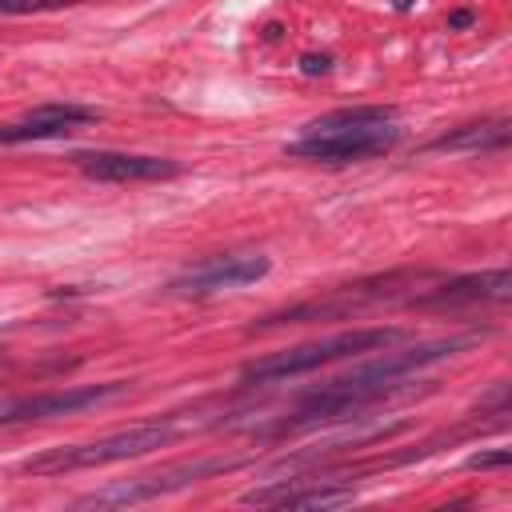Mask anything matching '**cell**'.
<instances>
[{"mask_svg": "<svg viewBox=\"0 0 512 512\" xmlns=\"http://www.w3.org/2000/svg\"><path fill=\"white\" fill-rule=\"evenodd\" d=\"M400 340H404V328H352V332H340V336H328V340H312V344H300V348H288V352L260 356V360L244 364L240 380H244V384H280V380L316 372V368H324V364L348 360V356H364V352L392 348V344H400Z\"/></svg>", "mask_w": 512, "mask_h": 512, "instance_id": "1", "label": "cell"}, {"mask_svg": "<svg viewBox=\"0 0 512 512\" xmlns=\"http://www.w3.org/2000/svg\"><path fill=\"white\" fill-rule=\"evenodd\" d=\"M176 432H180V428L168 424V420L132 424V428H124V432H112V436H100V440H88V444H60V448H48V452L24 460V472H28V476H64V472H80V468H100V464L148 456V452L172 444Z\"/></svg>", "mask_w": 512, "mask_h": 512, "instance_id": "2", "label": "cell"}, {"mask_svg": "<svg viewBox=\"0 0 512 512\" xmlns=\"http://www.w3.org/2000/svg\"><path fill=\"white\" fill-rule=\"evenodd\" d=\"M400 140V128H356V132H308L284 148L292 160H316V164H356L392 152Z\"/></svg>", "mask_w": 512, "mask_h": 512, "instance_id": "3", "label": "cell"}, {"mask_svg": "<svg viewBox=\"0 0 512 512\" xmlns=\"http://www.w3.org/2000/svg\"><path fill=\"white\" fill-rule=\"evenodd\" d=\"M124 388H128V384L112 380V384L56 388V392H36V396H20V400H4V404H0V428H4V424H28V420H48V416L84 412V408H96V404L120 396Z\"/></svg>", "mask_w": 512, "mask_h": 512, "instance_id": "4", "label": "cell"}, {"mask_svg": "<svg viewBox=\"0 0 512 512\" xmlns=\"http://www.w3.org/2000/svg\"><path fill=\"white\" fill-rule=\"evenodd\" d=\"M228 468H236V460H192V464L168 468V472H160V476H140V480H128V484L92 492V496H84L80 504H96V508H108V504H140V500L168 496V492H176V488H184V484H196V480L216 476V472H228Z\"/></svg>", "mask_w": 512, "mask_h": 512, "instance_id": "5", "label": "cell"}, {"mask_svg": "<svg viewBox=\"0 0 512 512\" xmlns=\"http://www.w3.org/2000/svg\"><path fill=\"white\" fill-rule=\"evenodd\" d=\"M272 260L260 256V252H240V256H212L196 268H188L184 276L172 280V292L180 296H212V292H224V288H244L260 276H268Z\"/></svg>", "mask_w": 512, "mask_h": 512, "instance_id": "6", "label": "cell"}, {"mask_svg": "<svg viewBox=\"0 0 512 512\" xmlns=\"http://www.w3.org/2000/svg\"><path fill=\"white\" fill-rule=\"evenodd\" d=\"M512 292V276L508 268H492V272H476V276H456L444 280L440 288H428L420 296H412V308H468V304H500Z\"/></svg>", "mask_w": 512, "mask_h": 512, "instance_id": "7", "label": "cell"}, {"mask_svg": "<svg viewBox=\"0 0 512 512\" xmlns=\"http://www.w3.org/2000/svg\"><path fill=\"white\" fill-rule=\"evenodd\" d=\"M80 172L100 184H140V180H168L180 172L168 156H136V152H84L76 156Z\"/></svg>", "mask_w": 512, "mask_h": 512, "instance_id": "8", "label": "cell"}, {"mask_svg": "<svg viewBox=\"0 0 512 512\" xmlns=\"http://www.w3.org/2000/svg\"><path fill=\"white\" fill-rule=\"evenodd\" d=\"M244 504H264V508H336L352 500L348 484L336 480H276L268 488H252L240 496Z\"/></svg>", "mask_w": 512, "mask_h": 512, "instance_id": "9", "label": "cell"}, {"mask_svg": "<svg viewBox=\"0 0 512 512\" xmlns=\"http://www.w3.org/2000/svg\"><path fill=\"white\" fill-rule=\"evenodd\" d=\"M100 112L88 104H40L24 120L0 124V144H24V140H56L68 136L80 124H92Z\"/></svg>", "mask_w": 512, "mask_h": 512, "instance_id": "10", "label": "cell"}, {"mask_svg": "<svg viewBox=\"0 0 512 512\" xmlns=\"http://www.w3.org/2000/svg\"><path fill=\"white\" fill-rule=\"evenodd\" d=\"M508 148V120H476L464 124L456 132H444L436 140H428V152H504Z\"/></svg>", "mask_w": 512, "mask_h": 512, "instance_id": "11", "label": "cell"}, {"mask_svg": "<svg viewBox=\"0 0 512 512\" xmlns=\"http://www.w3.org/2000/svg\"><path fill=\"white\" fill-rule=\"evenodd\" d=\"M396 124V108L388 104H356V108H336L320 120L308 124V132H356V128H388Z\"/></svg>", "mask_w": 512, "mask_h": 512, "instance_id": "12", "label": "cell"}, {"mask_svg": "<svg viewBox=\"0 0 512 512\" xmlns=\"http://www.w3.org/2000/svg\"><path fill=\"white\" fill-rule=\"evenodd\" d=\"M80 0H0V16H28V12H56Z\"/></svg>", "mask_w": 512, "mask_h": 512, "instance_id": "13", "label": "cell"}, {"mask_svg": "<svg viewBox=\"0 0 512 512\" xmlns=\"http://www.w3.org/2000/svg\"><path fill=\"white\" fill-rule=\"evenodd\" d=\"M512 464V452L508 448H496V452H476L468 456V468H508Z\"/></svg>", "mask_w": 512, "mask_h": 512, "instance_id": "14", "label": "cell"}, {"mask_svg": "<svg viewBox=\"0 0 512 512\" xmlns=\"http://www.w3.org/2000/svg\"><path fill=\"white\" fill-rule=\"evenodd\" d=\"M328 68H332V56H324V52H320V56H304V60H300V72H304V76H324Z\"/></svg>", "mask_w": 512, "mask_h": 512, "instance_id": "15", "label": "cell"}, {"mask_svg": "<svg viewBox=\"0 0 512 512\" xmlns=\"http://www.w3.org/2000/svg\"><path fill=\"white\" fill-rule=\"evenodd\" d=\"M472 20H476V16H472L468 8H464V12H452V16H448V24H452V28H468Z\"/></svg>", "mask_w": 512, "mask_h": 512, "instance_id": "16", "label": "cell"}]
</instances>
